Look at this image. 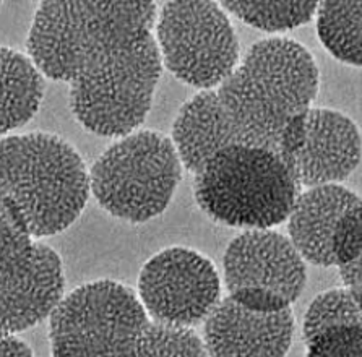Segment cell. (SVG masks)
<instances>
[{
	"mask_svg": "<svg viewBox=\"0 0 362 357\" xmlns=\"http://www.w3.org/2000/svg\"><path fill=\"white\" fill-rule=\"evenodd\" d=\"M155 2L44 0L26 40L41 74L69 85L70 111L90 134L120 139L151 111L163 60Z\"/></svg>",
	"mask_w": 362,
	"mask_h": 357,
	"instance_id": "1",
	"label": "cell"
},
{
	"mask_svg": "<svg viewBox=\"0 0 362 357\" xmlns=\"http://www.w3.org/2000/svg\"><path fill=\"white\" fill-rule=\"evenodd\" d=\"M319 88V64L304 44L286 36L254 42L221 85L180 107L171 140L182 166L195 175L233 145L278 153L284 125L310 111Z\"/></svg>",
	"mask_w": 362,
	"mask_h": 357,
	"instance_id": "2",
	"label": "cell"
},
{
	"mask_svg": "<svg viewBox=\"0 0 362 357\" xmlns=\"http://www.w3.org/2000/svg\"><path fill=\"white\" fill-rule=\"evenodd\" d=\"M52 357H208L195 329L153 320L139 295L114 279L64 295L49 317Z\"/></svg>",
	"mask_w": 362,
	"mask_h": 357,
	"instance_id": "3",
	"label": "cell"
},
{
	"mask_svg": "<svg viewBox=\"0 0 362 357\" xmlns=\"http://www.w3.org/2000/svg\"><path fill=\"white\" fill-rule=\"evenodd\" d=\"M90 194L83 158L62 136L30 131L0 140V201L31 238L69 229Z\"/></svg>",
	"mask_w": 362,
	"mask_h": 357,
	"instance_id": "4",
	"label": "cell"
},
{
	"mask_svg": "<svg viewBox=\"0 0 362 357\" xmlns=\"http://www.w3.org/2000/svg\"><path fill=\"white\" fill-rule=\"evenodd\" d=\"M299 192L278 153L245 145L218 151L194 180L195 201L208 219L244 230L286 223Z\"/></svg>",
	"mask_w": 362,
	"mask_h": 357,
	"instance_id": "5",
	"label": "cell"
},
{
	"mask_svg": "<svg viewBox=\"0 0 362 357\" xmlns=\"http://www.w3.org/2000/svg\"><path fill=\"white\" fill-rule=\"evenodd\" d=\"M182 168L171 136L139 129L120 136L96 159L90 171L91 194L111 216L144 224L171 205Z\"/></svg>",
	"mask_w": 362,
	"mask_h": 357,
	"instance_id": "6",
	"label": "cell"
},
{
	"mask_svg": "<svg viewBox=\"0 0 362 357\" xmlns=\"http://www.w3.org/2000/svg\"><path fill=\"white\" fill-rule=\"evenodd\" d=\"M155 36L163 67L200 91L215 90L240 62L231 18L211 0H171L158 8Z\"/></svg>",
	"mask_w": 362,
	"mask_h": 357,
	"instance_id": "7",
	"label": "cell"
},
{
	"mask_svg": "<svg viewBox=\"0 0 362 357\" xmlns=\"http://www.w3.org/2000/svg\"><path fill=\"white\" fill-rule=\"evenodd\" d=\"M62 260L31 238L0 201V334L26 332L64 299Z\"/></svg>",
	"mask_w": 362,
	"mask_h": 357,
	"instance_id": "8",
	"label": "cell"
},
{
	"mask_svg": "<svg viewBox=\"0 0 362 357\" xmlns=\"http://www.w3.org/2000/svg\"><path fill=\"white\" fill-rule=\"evenodd\" d=\"M136 295L153 320L195 329L221 300V276L200 252L168 247L141 267Z\"/></svg>",
	"mask_w": 362,
	"mask_h": 357,
	"instance_id": "9",
	"label": "cell"
},
{
	"mask_svg": "<svg viewBox=\"0 0 362 357\" xmlns=\"http://www.w3.org/2000/svg\"><path fill=\"white\" fill-rule=\"evenodd\" d=\"M223 281L228 295L263 291L293 305L307 284V263L286 234L275 229L240 233L226 247Z\"/></svg>",
	"mask_w": 362,
	"mask_h": 357,
	"instance_id": "10",
	"label": "cell"
},
{
	"mask_svg": "<svg viewBox=\"0 0 362 357\" xmlns=\"http://www.w3.org/2000/svg\"><path fill=\"white\" fill-rule=\"evenodd\" d=\"M202 327L208 357H286L294 341L296 317L293 309L260 314L226 295Z\"/></svg>",
	"mask_w": 362,
	"mask_h": 357,
	"instance_id": "11",
	"label": "cell"
},
{
	"mask_svg": "<svg viewBox=\"0 0 362 357\" xmlns=\"http://www.w3.org/2000/svg\"><path fill=\"white\" fill-rule=\"evenodd\" d=\"M362 161V131L341 111L312 107L307 119V140L294 158L293 174L299 189L341 184Z\"/></svg>",
	"mask_w": 362,
	"mask_h": 357,
	"instance_id": "12",
	"label": "cell"
},
{
	"mask_svg": "<svg viewBox=\"0 0 362 357\" xmlns=\"http://www.w3.org/2000/svg\"><path fill=\"white\" fill-rule=\"evenodd\" d=\"M362 197L341 184L303 189L286 219L288 238L305 263L332 268V238L339 218Z\"/></svg>",
	"mask_w": 362,
	"mask_h": 357,
	"instance_id": "13",
	"label": "cell"
},
{
	"mask_svg": "<svg viewBox=\"0 0 362 357\" xmlns=\"http://www.w3.org/2000/svg\"><path fill=\"white\" fill-rule=\"evenodd\" d=\"M42 96V74L28 54L0 47V136L28 124Z\"/></svg>",
	"mask_w": 362,
	"mask_h": 357,
	"instance_id": "14",
	"label": "cell"
},
{
	"mask_svg": "<svg viewBox=\"0 0 362 357\" xmlns=\"http://www.w3.org/2000/svg\"><path fill=\"white\" fill-rule=\"evenodd\" d=\"M317 36L338 62L362 69V2L323 0L315 13Z\"/></svg>",
	"mask_w": 362,
	"mask_h": 357,
	"instance_id": "15",
	"label": "cell"
},
{
	"mask_svg": "<svg viewBox=\"0 0 362 357\" xmlns=\"http://www.w3.org/2000/svg\"><path fill=\"white\" fill-rule=\"evenodd\" d=\"M235 18L265 33H284L300 28L315 18L319 2H243L224 0L219 4Z\"/></svg>",
	"mask_w": 362,
	"mask_h": 357,
	"instance_id": "16",
	"label": "cell"
},
{
	"mask_svg": "<svg viewBox=\"0 0 362 357\" xmlns=\"http://www.w3.org/2000/svg\"><path fill=\"white\" fill-rule=\"evenodd\" d=\"M348 323H362V310L358 299L348 288H333L317 295L310 302L303 323L304 343L310 341L327 328Z\"/></svg>",
	"mask_w": 362,
	"mask_h": 357,
	"instance_id": "17",
	"label": "cell"
},
{
	"mask_svg": "<svg viewBox=\"0 0 362 357\" xmlns=\"http://www.w3.org/2000/svg\"><path fill=\"white\" fill-rule=\"evenodd\" d=\"M305 357H362V323L327 328L305 343Z\"/></svg>",
	"mask_w": 362,
	"mask_h": 357,
	"instance_id": "18",
	"label": "cell"
},
{
	"mask_svg": "<svg viewBox=\"0 0 362 357\" xmlns=\"http://www.w3.org/2000/svg\"><path fill=\"white\" fill-rule=\"evenodd\" d=\"M334 267L344 268L362 257V200L339 218L332 238Z\"/></svg>",
	"mask_w": 362,
	"mask_h": 357,
	"instance_id": "19",
	"label": "cell"
},
{
	"mask_svg": "<svg viewBox=\"0 0 362 357\" xmlns=\"http://www.w3.org/2000/svg\"><path fill=\"white\" fill-rule=\"evenodd\" d=\"M307 119L309 111L299 112L291 117L281 131L278 143V155L286 161L293 169L294 158L303 151L307 140Z\"/></svg>",
	"mask_w": 362,
	"mask_h": 357,
	"instance_id": "20",
	"label": "cell"
},
{
	"mask_svg": "<svg viewBox=\"0 0 362 357\" xmlns=\"http://www.w3.org/2000/svg\"><path fill=\"white\" fill-rule=\"evenodd\" d=\"M0 357H35L33 349L15 334H0Z\"/></svg>",
	"mask_w": 362,
	"mask_h": 357,
	"instance_id": "21",
	"label": "cell"
},
{
	"mask_svg": "<svg viewBox=\"0 0 362 357\" xmlns=\"http://www.w3.org/2000/svg\"><path fill=\"white\" fill-rule=\"evenodd\" d=\"M339 276L344 288H348L354 295L362 298V257L351 265L339 268Z\"/></svg>",
	"mask_w": 362,
	"mask_h": 357,
	"instance_id": "22",
	"label": "cell"
},
{
	"mask_svg": "<svg viewBox=\"0 0 362 357\" xmlns=\"http://www.w3.org/2000/svg\"><path fill=\"white\" fill-rule=\"evenodd\" d=\"M356 299H358V302H359V305H361V310H362V298H359V295H354Z\"/></svg>",
	"mask_w": 362,
	"mask_h": 357,
	"instance_id": "23",
	"label": "cell"
}]
</instances>
